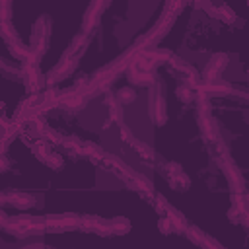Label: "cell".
<instances>
[{"mask_svg":"<svg viewBox=\"0 0 249 249\" xmlns=\"http://www.w3.org/2000/svg\"><path fill=\"white\" fill-rule=\"evenodd\" d=\"M185 8V4L183 2H167L165 6H163V14L160 16V19L156 21V25L150 29V31H146L142 37H138L136 39V47H140V49H154L167 33H169V29H171V25L175 23V19H177V12L179 10H183Z\"/></svg>","mask_w":249,"mask_h":249,"instance_id":"6da1fadb","label":"cell"},{"mask_svg":"<svg viewBox=\"0 0 249 249\" xmlns=\"http://www.w3.org/2000/svg\"><path fill=\"white\" fill-rule=\"evenodd\" d=\"M51 18L49 16H39L37 21L33 23V31H31V39H29V47L33 51V54L37 56V60L43 58V54L47 53L49 49V43H51Z\"/></svg>","mask_w":249,"mask_h":249,"instance_id":"7a4b0ae2","label":"cell"},{"mask_svg":"<svg viewBox=\"0 0 249 249\" xmlns=\"http://www.w3.org/2000/svg\"><path fill=\"white\" fill-rule=\"evenodd\" d=\"M165 95H163V86L158 80L152 88H150V95H148V113L154 124L161 126L167 123V109H165Z\"/></svg>","mask_w":249,"mask_h":249,"instance_id":"3957f363","label":"cell"},{"mask_svg":"<svg viewBox=\"0 0 249 249\" xmlns=\"http://www.w3.org/2000/svg\"><path fill=\"white\" fill-rule=\"evenodd\" d=\"M212 161L216 163V167L222 171L228 187L231 189V193H243L245 191V179L243 173L239 171V167L233 163V160L230 156L226 158H212Z\"/></svg>","mask_w":249,"mask_h":249,"instance_id":"277c9868","label":"cell"},{"mask_svg":"<svg viewBox=\"0 0 249 249\" xmlns=\"http://www.w3.org/2000/svg\"><path fill=\"white\" fill-rule=\"evenodd\" d=\"M160 171H161V175L165 177L167 185H169L173 191L185 193V191L191 187L189 175L183 171V167H181L177 161H165V163H161V165H160Z\"/></svg>","mask_w":249,"mask_h":249,"instance_id":"5b68a950","label":"cell"},{"mask_svg":"<svg viewBox=\"0 0 249 249\" xmlns=\"http://www.w3.org/2000/svg\"><path fill=\"white\" fill-rule=\"evenodd\" d=\"M78 60H80V58H76V56H64V54H62L60 60L54 64V68L45 76V86H47V88H53L56 82L68 78V76L78 68Z\"/></svg>","mask_w":249,"mask_h":249,"instance_id":"8992f818","label":"cell"},{"mask_svg":"<svg viewBox=\"0 0 249 249\" xmlns=\"http://www.w3.org/2000/svg\"><path fill=\"white\" fill-rule=\"evenodd\" d=\"M39 196L27 191H19V189H8L2 193V204H10L18 210H27L31 206H37Z\"/></svg>","mask_w":249,"mask_h":249,"instance_id":"52a82bcc","label":"cell"},{"mask_svg":"<svg viewBox=\"0 0 249 249\" xmlns=\"http://www.w3.org/2000/svg\"><path fill=\"white\" fill-rule=\"evenodd\" d=\"M109 6V2H91L82 18V25H80V33L84 35H91L95 33L97 25H99V19H101V12Z\"/></svg>","mask_w":249,"mask_h":249,"instance_id":"ba28073f","label":"cell"},{"mask_svg":"<svg viewBox=\"0 0 249 249\" xmlns=\"http://www.w3.org/2000/svg\"><path fill=\"white\" fill-rule=\"evenodd\" d=\"M80 226H82V216L78 214L45 218V231H72V230H80Z\"/></svg>","mask_w":249,"mask_h":249,"instance_id":"9c48e42d","label":"cell"},{"mask_svg":"<svg viewBox=\"0 0 249 249\" xmlns=\"http://www.w3.org/2000/svg\"><path fill=\"white\" fill-rule=\"evenodd\" d=\"M228 54L226 53H216L210 56V60L206 62V66L202 68L200 72V82H210V80H216L220 78V74L224 72V68L228 66Z\"/></svg>","mask_w":249,"mask_h":249,"instance_id":"30bf717a","label":"cell"},{"mask_svg":"<svg viewBox=\"0 0 249 249\" xmlns=\"http://www.w3.org/2000/svg\"><path fill=\"white\" fill-rule=\"evenodd\" d=\"M101 165H103L105 169H109V173L115 175V177H117L119 181H123V183H126V181L130 179V175L134 173L121 158L111 156V154H105V158L101 160Z\"/></svg>","mask_w":249,"mask_h":249,"instance_id":"8fae6325","label":"cell"},{"mask_svg":"<svg viewBox=\"0 0 249 249\" xmlns=\"http://www.w3.org/2000/svg\"><path fill=\"white\" fill-rule=\"evenodd\" d=\"M196 91L202 93V95H206V97H210V95L224 97V95L233 93L235 89L231 88L230 82H226V80H222V78H216V80H210V82H200V86H198Z\"/></svg>","mask_w":249,"mask_h":249,"instance_id":"7c38bea8","label":"cell"},{"mask_svg":"<svg viewBox=\"0 0 249 249\" xmlns=\"http://www.w3.org/2000/svg\"><path fill=\"white\" fill-rule=\"evenodd\" d=\"M80 230L97 233V235H101V237L113 235V231H111V220H105V218H99V216H82V226H80Z\"/></svg>","mask_w":249,"mask_h":249,"instance_id":"4fadbf2b","label":"cell"},{"mask_svg":"<svg viewBox=\"0 0 249 249\" xmlns=\"http://www.w3.org/2000/svg\"><path fill=\"white\" fill-rule=\"evenodd\" d=\"M124 185H126V189L138 193V195L144 196V198H152V196L156 195V193H154V185H152V181H150L148 177H144L142 173H132L130 179H128Z\"/></svg>","mask_w":249,"mask_h":249,"instance_id":"5bb4252c","label":"cell"},{"mask_svg":"<svg viewBox=\"0 0 249 249\" xmlns=\"http://www.w3.org/2000/svg\"><path fill=\"white\" fill-rule=\"evenodd\" d=\"M126 76H128V80H130L132 84H136V86H148V88H152V86L158 82L156 76H154V72H142L140 68H136V64H130V66H128Z\"/></svg>","mask_w":249,"mask_h":249,"instance_id":"9a60e30c","label":"cell"},{"mask_svg":"<svg viewBox=\"0 0 249 249\" xmlns=\"http://www.w3.org/2000/svg\"><path fill=\"white\" fill-rule=\"evenodd\" d=\"M142 56L148 58L154 66H158V64H171L175 60V54L171 51H167V49H146L142 53Z\"/></svg>","mask_w":249,"mask_h":249,"instance_id":"2e32d148","label":"cell"},{"mask_svg":"<svg viewBox=\"0 0 249 249\" xmlns=\"http://www.w3.org/2000/svg\"><path fill=\"white\" fill-rule=\"evenodd\" d=\"M84 103H86V97L78 89H70V91H64L62 95H58V105H62L66 109H80Z\"/></svg>","mask_w":249,"mask_h":249,"instance_id":"e0dca14e","label":"cell"},{"mask_svg":"<svg viewBox=\"0 0 249 249\" xmlns=\"http://www.w3.org/2000/svg\"><path fill=\"white\" fill-rule=\"evenodd\" d=\"M165 216H167V218H169V222L173 224V228H175V233H183V231L189 228V222H187V218H185V216H183V212H179L175 206L167 204Z\"/></svg>","mask_w":249,"mask_h":249,"instance_id":"ac0fdd59","label":"cell"},{"mask_svg":"<svg viewBox=\"0 0 249 249\" xmlns=\"http://www.w3.org/2000/svg\"><path fill=\"white\" fill-rule=\"evenodd\" d=\"M130 148H132L146 163H154L156 154H154V148H152L150 144H146V142H142V140H134V142L130 144Z\"/></svg>","mask_w":249,"mask_h":249,"instance_id":"d6986e66","label":"cell"},{"mask_svg":"<svg viewBox=\"0 0 249 249\" xmlns=\"http://www.w3.org/2000/svg\"><path fill=\"white\" fill-rule=\"evenodd\" d=\"M175 97H177L183 105L193 103V101H196V89L189 88L187 84H179V86H177V89H175Z\"/></svg>","mask_w":249,"mask_h":249,"instance_id":"ffe728a7","label":"cell"},{"mask_svg":"<svg viewBox=\"0 0 249 249\" xmlns=\"http://www.w3.org/2000/svg\"><path fill=\"white\" fill-rule=\"evenodd\" d=\"M111 231H113V235H124V233H128V231H130V222H128V218H124V216H115V218H111Z\"/></svg>","mask_w":249,"mask_h":249,"instance_id":"44dd1931","label":"cell"},{"mask_svg":"<svg viewBox=\"0 0 249 249\" xmlns=\"http://www.w3.org/2000/svg\"><path fill=\"white\" fill-rule=\"evenodd\" d=\"M0 37H2V41H4L6 45L19 41V37H18L14 25H12V21H0Z\"/></svg>","mask_w":249,"mask_h":249,"instance_id":"7402d4cb","label":"cell"},{"mask_svg":"<svg viewBox=\"0 0 249 249\" xmlns=\"http://www.w3.org/2000/svg\"><path fill=\"white\" fill-rule=\"evenodd\" d=\"M115 97H117L119 105L124 107V105H130V103L136 101V91H134L132 88H121V89H117Z\"/></svg>","mask_w":249,"mask_h":249,"instance_id":"603a6c76","label":"cell"},{"mask_svg":"<svg viewBox=\"0 0 249 249\" xmlns=\"http://www.w3.org/2000/svg\"><path fill=\"white\" fill-rule=\"evenodd\" d=\"M183 235L191 241V243H195V245H200L202 243V237H204V231L198 228V226H189L185 231H183Z\"/></svg>","mask_w":249,"mask_h":249,"instance_id":"cb8c5ba5","label":"cell"},{"mask_svg":"<svg viewBox=\"0 0 249 249\" xmlns=\"http://www.w3.org/2000/svg\"><path fill=\"white\" fill-rule=\"evenodd\" d=\"M230 200H231V208H237V210H245L249 204H247V200H245V191L243 193H231L230 195Z\"/></svg>","mask_w":249,"mask_h":249,"instance_id":"d4e9b609","label":"cell"},{"mask_svg":"<svg viewBox=\"0 0 249 249\" xmlns=\"http://www.w3.org/2000/svg\"><path fill=\"white\" fill-rule=\"evenodd\" d=\"M198 247H202V249H228V247H224L218 239H214V237H212V235H208V233H204L202 243H200Z\"/></svg>","mask_w":249,"mask_h":249,"instance_id":"484cf974","label":"cell"},{"mask_svg":"<svg viewBox=\"0 0 249 249\" xmlns=\"http://www.w3.org/2000/svg\"><path fill=\"white\" fill-rule=\"evenodd\" d=\"M158 230H160L163 235L175 233V228H173V224L169 222V218H167V216H160V220H158Z\"/></svg>","mask_w":249,"mask_h":249,"instance_id":"4316f807","label":"cell"},{"mask_svg":"<svg viewBox=\"0 0 249 249\" xmlns=\"http://www.w3.org/2000/svg\"><path fill=\"white\" fill-rule=\"evenodd\" d=\"M119 132H121V138H123V140H124V142L128 144V146H130V144H132V142L136 140V138L132 136V132H130V128H128V126H124V124H121V128H119Z\"/></svg>","mask_w":249,"mask_h":249,"instance_id":"83f0119b","label":"cell"},{"mask_svg":"<svg viewBox=\"0 0 249 249\" xmlns=\"http://www.w3.org/2000/svg\"><path fill=\"white\" fill-rule=\"evenodd\" d=\"M226 216H228V220L231 222V224H239V218H241V210H237V208H228V212H226Z\"/></svg>","mask_w":249,"mask_h":249,"instance_id":"f1b7e54d","label":"cell"},{"mask_svg":"<svg viewBox=\"0 0 249 249\" xmlns=\"http://www.w3.org/2000/svg\"><path fill=\"white\" fill-rule=\"evenodd\" d=\"M0 10H2V21H10V10H12V4L8 0L0 2Z\"/></svg>","mask_w":249,"mask_h":249,"instance_id":"f546056e","label":"cell"},{"mask_svg":"<svg viewBox=\"0 0 249 249\" xmlns=\"http://www.w3.org/2000/svg\"><path fill=\"white\" fill-rule=\"evenodd\" d=\"M239 226H241V228H243V230L249 233V206H247V208L241 212V218H239Z\"/></svg>","mask_w":249,"mask_h":249,"instance_id":"4dcf8cb0","label":"cell"},{"mask_svg":"<svg viewBox=\"0 0 249 249\" xmlns=\"http://www.w3.org/2000/svg\"><path fill=\"white\" fill-rule=\"evenodd\" d=\"M21 249H47V247H43L41 243H35V245H27V247H21Z\"/></svg>","mask_w":249,"mask_h":249,"instance_id":"1f68e13d","label":"cell"},{"mask_svg":"<svg viewBox=\"0 0 249 249\" xmlns=\"http://www.w3.org/2000/svg\"><path fill=\"white\" fill-rule=\"evenodd\" d=\"M245 200H247V204H249V189H245Z\"/></svg>","mask_w":249,"mask_h":249,"instance_id":"d6a6232c","label":"cell"},{"mask_svg":"<svg viewBox=\"0 0 249 249\" xmlns=\"http://www.w3.org/2000/svg\"><path fill=\"white\" fill-rule=\"evenodd\" d=\"M247 82H249V70H247Z\"/></svg>","mask_w":249,"mask_h":249,"instance_id":"836d02e7","label":"cell"},{"mask_svg":"<svg viewBox=\"0 0 249 249\" xmlns=\"http://www.w3.org/2000/svg\"><path fill=\"white\" fill-rule=\"evenodd\" d=\"M247 6H249V2H247Z\"/></svg>","mask_w":249,"mask_h":249,"instance_id":"e575fe53","label":"cell"}]
</instances>
